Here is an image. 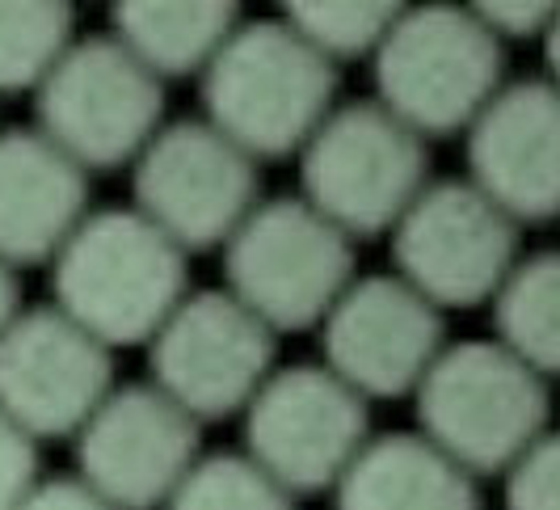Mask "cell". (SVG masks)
I'll list each match as a JSON object with an SVG mask.
<instances>
[{"mask_svg": "<svg viewBox=\"0 0 560 510\" xmlns=\"http://www.w3.org/2000/svg\"><path fill=\"white\" fill-rule=\"evenodd\" d=\"M354 287V241L308 202L270 199L224 245V291L275 338L320 329Z\"/></svg>", "mask_w": 560, "mask_h": 510, "instance_id": "obj_5", "label": "cell"}, {"mask_svg": "<svg viewBox=\"0 0 560 510\" xmlns=\"http://www.w3.org/2000/svg\"><path fill=\"white\" fill-rule=\"evenodd\" d=\"M38 485V443L0 418V510H18Z\"/></svg>", "mask_w": 560, "mask_h": 510, "instance_id": "obj_24", "label": "cell"}, {"mask_svg": "<svg viewBox=\"0 0 560 510\" xmlns=\"http://www.w3.org/2000/svg\"><path fill=\"white\" fill-rule=\"evenodd\" d=\"M505 510H560V430H548L505 473Z\"/></svg>", "mask_w": 560, "mask_h": 510, "instance_id": "obj_23", "label": "cell"}, {"mask_svg": "<svg viewBox=\"0 0 560 510\" xmlns=\"http://www.w3.org/2000/svg\"><path fill=\"white\" fill-rule=\"evenodd\" d=\"M77 22L68 4L51 0H0V97L38 93L68 47Z\"/></svg>", "mask_w": 560, "mask_h": 510, "instance_id": "obj_20", "label": "cell"}, {"mask_svg": "<svg viewBox=\"0 0 560 510\" xmlns=\"http://www.w3.org/2000/svg\"><path fill=\"white\" fill-rule=\"evenodd\" d=\"M300 199L346 241L393 236L430 186L425 143L375 102L337 106L300 152Z\"/></svg>", "mask_w": 560, "mask_h": 510, "instance_id": "obj_6", "label": "cell"}, {"mask_svg": "<svg viewBox=\"0 0 560 510\" xmlns=\"http://www.w3.org/2000/svg\"><path fill=\"white\" fill-rule=\"evenodd\" d=\"M152 389L198 426L241 418L275 375V334L228 291H190L148 341Z\"/></svg>", "mask_w": 560, "mask_h": 510, "instance_id": "obj_11", "label": "cell"}, {"mask_svg": "<svg viewBox=\"0 0 560 510\" xmlns=\"http://www.w3.org/2000/svg\"><path fill=\"white\" fill-rule=\"evenodd\" d=\"M396 18L400 4H380V0H304L279 13L282 26L329 68L346 59H375Z\"/></svg>", "mask_w": 560, "mask_h": 510, "instance_id": "obj_21", "label": "cell"}, {"mask_svg": "<svg viewBox=\"0 0 560 510\" xmlns=\"http://www.w3.org/2000/svg\"><path fill=\"white\" fill-rule=\"evenodd\" d=\"M544 59H548V85L560 89V4H557L552 26H548V34H544Z\"/></svg>", "mask_w": 560, "mask_h": 510, "instance_id": "obj_28", "label": "cell"}, {"mask_svg": "<svg viewBox=\"0 0 560 510\" xmlns=\"http://www.w3.org/2000/svg\"><path fill=\"white\" fill-rule=\"evenodd\" d=\"M22 291H18V270H9L0 262V338L13 329V321L22 316Z\"/></svg>", "mask_w": 560, "mask_h": 510, "instance_id": "obj_27", "label": "cell"}, {"mask_svg": "<svg viewBox=\"0 0 560 510\" xmlns=\"http://www.w3.org/2000/svg\"><path fill=\"white\" fill-rule=\"evenodd\" d=\"M236 26L241 13L215 0H127L110 9V38L161 85L186 77L202 81Z\"/></svg>", "mask_w": 560, "mask_h": 510, "instance_id": "obj_18", "label": "cell"}, {"mask_svg": "<svg viewBox=\"0 0 560 510\" xmlns=\"http://www.w3.org/2000/svg\"><path fill=\"white\" fill-rule=\"evenodd\" d=\"M186 295V254L131 207L89 216L51 262V309L106 350H148Z\"/></svg>", "mask_w": 560, "mask_h": 510, "instance_id": "obj_1", "label": "cell"}, {"mask_svg": "<svg viewBox=\"0 0 560 510\" xmlns=\"http://www.w3.org/2000/svg\"><path fill=\"white\" fill-rule=\"evenodd\" d=\"M202 426L152 384L114 389L77 443V482L110 510H165L198 468Z\"/></svg>", "mask_w": 560, "mask_h": 510, "instance_id": "obj_12", "label": "cell"}, {"mask_svg": "<svg viewBox=\"0 0 560 510\" xmlns=\"http://www.w3.org/2000/svg\"><path fill=\"white\" fill-rule=\"evenodd\" d=\"M375 106L421 143L468 136L485 106L505 89V47L472 4L400 9L371 59Z\"/></svg>", "mask_w": 560, "mask_h": 510, "instance_id": "obj_3", "label": "cell"}, {"mask_svg": "<svg viewBox=\"0 0 560 510\" xmlns=\"http://www.w3.org/2000/svg\"><path fill=\"white\" fill-rule=\"evenodd\" d=\"M320 368L366 405L413 397L447 350L443 312L430 309L396 275L354 279L320 325Z\"/></svg>", "mask_w": 560, "mask_h": 510, "instance_id": "obj_14", "label": "cell"}, {"mask_svg": "<svg viewBox=\"0 0 560 510\" xmlns=\"http://www.w3.org/2000/svg\"><path fill=\"white\" fill-rule=\"evenodd\" d=\"M334 498L337 510H480L477 482L421 434L371 439Z\"/></svg>", "mask_w": 560, "mask_h": 510, "instance_id": "obj_17", "label": "cell"}, {"mask_svg": "<svg viewBox=\"0 0 560 510\" xmlns=\"http://www.w3.org/2000/svg\"><path fill=\"white\" fill-rule=\"evenodd\" d=\"M165 510H295V498L245 455H202Z\"/></svg>", "mask_w": 560, "mask_h": 510, "instance_id": "obj_22", "label": "cell"}, {"mask_svg": "<svg viewBox=\"0 0 560 510\" xmlns=\"http://www.w3.org/2000/svg\"><path fill=\"white\" fill-rule=\"evenodd\" d=\"M110 393V350L63 312L30 309L0 338V418L30 443L77 439Z\"/></svg>", "mask_w": 560, "mask_h": 510, "instance_id": "obj_13", "label": "cell"}, {"mask_svg": "<svg viewBox=\"0 0 560 510\" xmlns=\"http://www.w3.org/2000/svg\"><path fill=\"white\" fill-rule=\"evenodd\" d=\"M337 68L282 26L241 22L202 72V123H211L253 165L300 157L337 111Z\"/></svg>", "mask_w": 560, "mask_h": 510, "instance_id": "obj_2", "label": "cell"}, {"mask_svg": "<svg viewBox=\"0 0 560 510\" xmlns=\"http://www.w3.org/2000/svg\"><path fill=\"white\" fill-rule=\"evenodd\" d=\"M485 30L498 38V43H532L544 38L552 18H557V4H535V0H493V4H472Z\"/></svg>", "mask_w": 560, "mask_h": 510, "instance_id": "obj_25", "label": "cell"}, {"mask_svg": "<svg viewBox=\"0 0 560 510\" xmlns=\"http://www.w3.org/2000/svg\"><path fill=\"white\" fill-rule=\"evenodd\" d=\"M396 279L430 309L459 312L493 304L518 257V224L477 186L430 182L393 232Z\"/></svg>", "mask_w": 560, "mask_h": 510, "instance_id": "obj_8", "label": "cell"}, {"mask_svg": "<svg viewBox=\"0 0 560 510\" xmlns=\"http://www.w3.org/2000/svg\"><path fill=\"white\" fill-rule=\"evenodd\" d=\"M241 455L291 498L337 489L371 443L366 401L325 368L275 371L241 414Z\"/></svg>", "mask_w": 560, "mask_h": 510, "instance_id": "obj_10", "label": "cell"}, {"mask_svg": "<svg viewBox=\"0 0 560 510\" xmlns=\"http://www.w3.org/2000/svg\"><path fill=\"white\" fill-rule=\"evenodd\" d=\"M136 216L190 257L224 250L261 202L257 165L202 118L165 123L131 165Z\"/></svg>", "mask_w": 560, "mask_h": 510, "instance_id": "obj_9", "label": "cell"}, {"mask_svg": "<svg viewBox=\"0 0 560 510\" xmlns=\"http://www.w3.org/2000/svg\"><path fill=\"white\" fill-rule=\"evenodd\" d=\"M468 182L514 224L560 216V89L505 85L468 131Z\"/></svg>", "mask_w": 560, "mask_h": 510, "instance_id": "obj_15", "label": "cell"}, {"mask_svg": "<svg viewBox=\"0 0 560 510\" xmlns=\"http://www.w3.org/2000/svg\"><path fill=\"white\" fill-rule=\"evenodd\" d=\"M18 510H110V507H102V502L72 477V482H43Z\"/></svg>", "mask_w": 560, "mask_h": 510, "instance_id": "obj_26", "label": "cell"}, {"mask_svg": "<svg viewBox=\"0 0 560 510\" xmlns=\"http://www.w3.org/2000/svg\"><path fill=\"white\" fill-rule=\"evenodd\" d=\"M89 177L34 127L0 131V262L51 266L89 220Z\"/></svg>", "mask_w": 560, "mask_h": 510, "instance_id": "obj_16", "label": "cell"}, {"mask_svg": "<svg viewBox=\"0 0 560 510\" xmlns=\"http://www.w3.org/2000/svg\"><path fill=\"white\" fill-rule=\"evenodd\" d=\"M418 430L459 473L505 477L548 434V380L498 341H459L413 393Z\"/></svg>", "mask_w": 560, "mask_h": 510, "instance_id": "obj_4", "label": "cell"}, {"mask_svg": "<svg viewBox=\"0 0 560 510\" xmlns=\"http://www.w3.org/2000/svg\"><path fill=\"white\" fill-rule=\"evenodd\" d=\"M165 127V85L110 34L77 38L34 93V131L84 177L136 165Z\"/></svg>", "mask_w": 560, "mask_h": 510, "instance_id": "obj_7", "label": "cell"}, {"mask_svg": "<svg viewBox=\"0 0 560 510\" xmlns=\"http://www.w3.org/2000/svg\"><path fill=\"white\" fill-rule=\"evenodd\" d=\"M489 309L493 341L539 380H560V254L523 257Z\"/></svg>", "mask_w": 560, "mask_h": 510, "instance_id": "obj_19", "label": "cell"}]
</instances>
